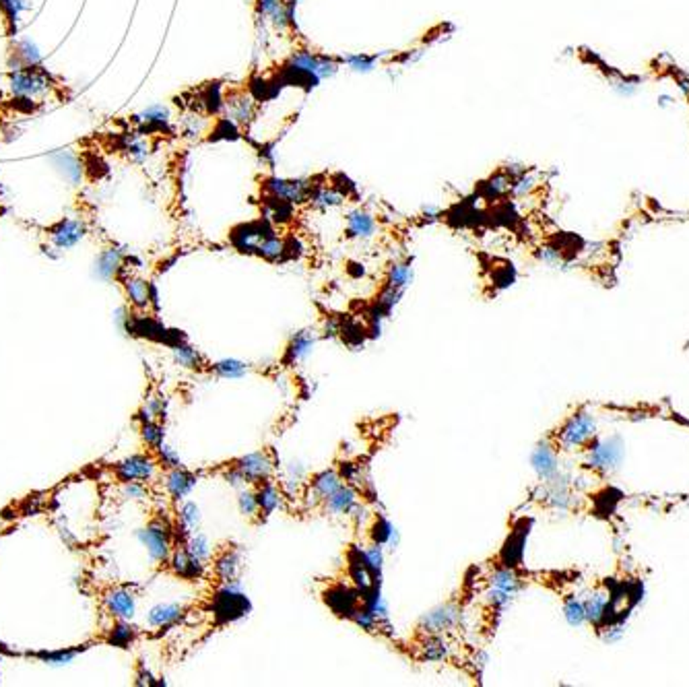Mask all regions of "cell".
I'll return each instance as SVG.
<instances>
[{
	"mask_svg": "<svg viewBox=\"0 0 689 687\" xmlns=\"http://www.w3.org/2000/svg\"><path fill=\"white\" fill-rule=\"evenodd\" d=\"M221 100H223V112L225 118H230L231 122L237 126V130L248 132L250 126L254 124L256 116H258V100L252 95V91L246 85H228L221 91Z\"/></svg>",
	"mask_w": 689,
	"mask_h": 687,
	"instance_id": "6da1fadb",
	"label": "cell"
},
{
	"mask_svg": "<svg viewBox=\"0 0 689 687\" xmlns=\"http://www.w3.org/2000/svg\"><path fill=\"white\" fill-rule=\"evenodd\" d=\"M314 184H316V175H310V177L269 175V177H262L260 190H262V196H271V198L289 203L293 207H301V205H308Z\"/></svg>",
	"mask_w": 689,
	"mask_h": 687,
	"instance_id": "7a4b0ae2",
	"label": "cell"
},
{
	"mask_svg": "<svg viewBox=\"0 0 689 687\" xmlns=\"http://www.w3.org/2000/svg\"><path fill=\"white\" fill-rule=\"evenodd\" d=\"M594 417L580 409L560 425V429L553 434V442L560 450H582L594 438Z\"/></svg>",
	"mask_w": 689,
	"mask_h": 687,
	"instance_id": "3957f363",
	"label": "cell"
},
{
	"mask_svg": "<svg viewBox=\"0 0 689 687\" xmlns=\"http://www.w3.org/2000/svg\"><path fill=\"white\" fill-rule=\"evenodd\" d=\"M213 617L217 624L228 626L241 617H246L252 609L250 599L241 592L239 582H230L221 584V588L213 597Z\"/></svg>",
	"mask_w": 689,
	"mask_h": 687,
	"instance_id": "277c9868",
	"label": "cell"
},
{
	"mask_svg": "<svg viewBox=\"0 0 689 687\" xmlns=\"http://www.w3.org/2000/svg\"><path fill=\"white\" fill-rule=\"evenodd\" d=\"M526 172L524 166H500L496 172H491L485 180H481L477 184V194L487 200V203H498V200H504L510 196L512 192V186H514V180H516L520 173Z\"/></svg>",
	"mask_w": 689,
	"mask_h": 687,
	"instance_id": "5b68a950",
	"label": "cell"
},
{
	"mask_svg": "<svg viewBox=\"0 0 689 687\" xmlns=\"http://www.w3.org/2000/svg\"><path fill=\"white\" fill-rule=\"evenodd\" d=\"M231 464L235 468L241 471V475L246 477L248 485H256L260 481H267V479H275V473H277V460L273 457L271 450H256V452H250L246 457L235 458L231 460Z\"/></svg>",
	"mask_w": 689,
	"mask_h": 687,
	"instance_id": "8992f818",
	"label": "cell"
},
{
	"mask_svg": "<svg viewBox=\"0 0 689 687\" xmlns=\"http://www.w3.org/2000/svg\"><path fill=\"white\" fill-rule=\"evenodd\" d=\"M343 485V477L339 471L335 468H326V471H320L316 473L306 485H303V491H301V500L306 504V508H320L322 502L333 493L337 491L339 487Z\"/></svg>",
	"mask_w": 689,
	"mask_h": 687,
	"instance_id": "52a82bcc",
	"label": "cell"
},
{
	"mask_svg": "<svg viewBox=\"0 0 689 687\" xmlns=\"http://www.w3.org/2000/svg\"><path fill=\"white\" fill-rule=\"evenodd\" d=\"M172 526L164 520H153L147 528L138 530V541L147 547L151 560L168 562L172 555Z\"/></svg>",
	"mask_w": 689,
	"mask_h": 687,
	"instance_id": "ba28073f",
	"label": "cell"
},
{
	"mask_svg": "<svg viewBox=\"0 0 689 687\" xmlns=\"http://www.w3.org/2000/svg\"><path fill=\"white\" fill-rule=\"evenodd\" d=\"M271 233H275V228L271 226L269 219L262 217V219H256V221H250V223H241V226L231 229L230 242L237 252L256 256V250H258L260 242L267 235H271Z\"/></svg>",
	"mask_w": 689,
	"mask_h": 687,
	"instance_id": "9c48e42d",
	"label": "cell"
},
{
	"mask_svg": "<svg viewBox=\"0 0 689 687\" xmlns=\"http://www.w3.org/2000/svg\"><path fill=\"white\" fill-rule=\"evenodd\" d=\"M347 578L351 580V584L361 592H370L374 586L382 584V576L372 570L370 562L365 560V553L361 547L353 545L347 553Z\"/></svg>",
	"mask_w": 689,
	"mask_h": 687,
	"instance_id": "30bf717a",
	"label": "cell"
},
{
	"mask_svg": "<svg viewBox=\"0 0 689 687\" xmlns=\"http://www.w3.org/2000/svg\"><path fill=\"white\" fill-rule=\"evenodd\" d=\"M322 599L326 603V607L341 619H349L353 617L355 609L361 605V592L351 584H344V582H335L331 584L324 592H322Z\"/></svg>",
	"mask_w": 689,
	"mask_h": 687,
	"instance_id": "8fae6325",
	"label": "cell"
},
{
	"mask_svg": "<svg viewBox=\"0 0 689 687\" xmlns=\"http://www.w3.org/2000/svg\"><path fill=\"white\" fill-rule=\"evenodd\" d=\"M460 607L454 603H446L440 605L436 609H431L429 613H425L419 624L417 630L419 633H446V631L457 630L460 626Z\"/></svg>",
	"mask_w": 689,
	"mask_h": 687,
	"instance_id": "7c38bea8",
	"label": "cell"
},
{
	"mask_svg": "<svg viewBox=\"0 0 689 687\" xmlns=\"http://www.w3.org/2000/svg\"><path fill=\"white\" fill-rule=\"evenodd\" d=\"M528 526L530 520H520L516 526L510 530L502 551H500V564L508 568H518L524 560V545L528 537Z\"/></svg>",
	"mask_w": 689,
	"mask_h": 687,
	"instance_id": "4fadbf2b",
	"label": "cell"
},
{
	"mask_svg": "<svg viewBox=\"0 0 689 687\" xmlns=\"http://www.w3.org/2000/svg\"><path fill=\"white\" fill-rule=\"evenodd\" d=\"M530 462H532V468L537 471V475L543 479V481H549L557 475V464H560V448L553 440L545 438L534 450H532V457H530Z\"/></svg>",
	"mask_w": 689,
	"mask_h": 687,
	"instance_id": "5bb4252c",
	"label": "cell"
},
{
	"mask_svg": "<svg viewBox=\"0 0 689 687\" xmlns=\"http://www.w3.org/2000/svg\"><path fill=\"white\" fill-rule=\"evenodd\" d=\"M378 233V221L367 209H353L344 215V237L372 239Z\"/></svg>",
	"mask_w": 689,
	"mask_h": 687,
	"instance_id": "9a60e30c",
	"label": "cell"
},
{
	"mask_svg": "<svg viewBox=\"0 0 689 687\" xmlns=\"http://www.w3.org/2000/svg\"><path fill=\"white\" fill-rule=\"evenodd\" d=\"M213 574L221 584L239 582L241 574V551L233 545H228L213 558Z\"/></svg>",
	"mask_w": 689,
	"mask_h": 687,
	"instance_id": "2e32d148",
	"label": "cell"
},
{
	"mask_svg": "<svg viewBox=\"0 0 689 687\" xmlns=\"http://www.w3.org/2000/svg\"><path fill=\"white\" fill-rule=\"evenodd\" d=\"M359 504V491L357 487H353L351 483H343L337 491H333L324 502H322V512L333 518L339 516H349L353 512V508Z\"/></svg>",
	"mask_w": 689,
	"mask_h": 687,
	"instance_id": "e0dca14e",
	"label": "cell"
},
{
	"mask_svg": "<svg viewBox=\"0 0 689 687\" xmlns=\"http://www.w3.org/2000/svg\"><path fill=\"white\" fill-rule=\"evenodd\" d=\"M452 646L444 633H423L421 642L417 644V658L421 663H442L450 658Z\"/></svg>",
	"mask_w": 689,
	"mask_h": 687,
	"instance_id": "ac0fdd59",
	"label": "cell"
},
{
	"mask_svg": "<svg viewBox=\"0 0 689 687\" xmlns=\"http://www.w3.org/2000/svg\"><path fill=\"white\" fill-rule=\"evenodd\" d=\"M134 122L138 124L141 134H155V132L172 134V116L170 110L164 106H151L149 110L134 116Z\"/></svg>",
	"mask_w": 689,
	"mask_h": 687,
	"instance_id": "d6986e66",
	"label": "cell"
},
{
	"mask_svg": "<svg viewBox=\"0 0 689 687\" xmlns=\"http://www.w3.org/2000/svg\"><path fill=\"white\" fill-rule=\"evenodd\" d=\"M254 491H256V500H258V508H260V520L275 514L281 508L283 498H285L283 489L277 485L275 479H267V481L256 483Z\"/></svg>",
	"mask_w": 689,
	"mask_h": 687,
	"instance_id": "ffe728a7",
	"label": "cell"
},
{
	"mask_svg": "<svg viewBox=\"0 0 689 687\" xmlns=\"http://www.w3.org/2000/svg\"><path fill=\"white\" fill-rule=\"evenodd\" d=\"M122 481H149L155 475V462L147 457H130L116 464Z\"/></svg>",
	"mask_w": 689,
	"mask_h": 687,
	"instance_id": "44dd1931",
	"label": "cell"
},
{
	"mask_svg": "<svg viewBox=\"0 0 689 687\" xmlns=\"http://www.w3.org/2000/svg\"><path fill=\"white\" fill-rule=\"evenodd\" d=\"M170 564H172L173 572L182 576V578H186V580H200L205 576V570H207V564L192 558L190 551L186 549V545H180L173 551L170 555Z\"/></svg>",
	"mask_w": 689,
	"mask_h": 687,
	"instance_id": "7402d4cb",
	"label": "cell"
},
{
	"mask_svg": "<svg viewBox=\"0 0 689 687\" xmlns=\"http://www.w3.org/2000/svg\"><path fill=\"white\" fill-rule=\"evenodd\" d=\"M316 341H318V335L314 331H299L291 337L289 341L287 349H285V357H283V363L287 365H295L303 359H308V355L314 351L316 347Z\"/></svg>",
	"mask_w": 689,
	"mask_h": 687,
	"instance_id": "603a6c76",
	"label": "cell"
},
{
	"mask_svg": "<svg viewBox=\"0 0 689 687\" xmlns=\"http://www.w3.org/2000/svg\"><path fill=\"white\" fill-rule=\"evenodd\" d=\"M367 535H370V543H378L382 547L388 545L390 549H395L399 545V530L384 514L372 516V522L367 526Z\"/></svg>",
	"mask_w": 689,
	"mask_h": 687,
	"instance_id": "cb8c5ba5",
	"label": "cell"
},
{
	"mask_svg": "<svg viewBox=\"0 0 689 687\" xmlns=\"http://www.w3.org/2000/svg\"><path fill=\"white\" fill-rule=\"evenodd\" d=\"M196 483H198V477H196L194 473L182 468V466L172 468V471L168 473V477H166V487H168L170 496H172L175 502L184 500V498L194 489Z\"/></svg>",
	"mask_w": 689,
	"mask_h": 687,
	"instance_id": "d4e9b609",
	"label": "cell"
},
{
	"mask_svg": "<svg viewBox=\"0 0 689 687\" xmlns=\"http://www.w3.org/2000/svg\"><path fill=\"white\" fill-rule=\"evenodd\" d=\"M106 605H108L110 613L118 619H132L134 611H136V601H134L132 592H128L124 588L110 590L106 594Z\"/></svg>",
	"mask_w": 689,
	"mask_h": 687,
	"instance_id": "484cf974",
	"label": "cell"
},
{
	"mask_svg": "<svg viewBox=\"0 0 689 687\" xmlns=\"http://www.w3.org/2000/svg\"><path fill=\"white\" fill-rule=\"evenodd\" d=\"M184 613H186V607L180 603H159L149 611L147 624L151 628H166V626L175 624Z\"/></svg>",
	"mask_w": 689,
	"mask_h": 687,
	"instance_id": "4316f807",
	"label": "cell"
},
{
	"mask_svg": "<svg viewBox=\"0 0 689 687\" xmlns=\"http://www.w3.org/2000/svg\"><path fill=\"white\" fill-rule=\"evenodd\" d=\"M172 351L175 363L182 365V368H186V370H194V372L198 370V372H200V370L207 368V359H205V355H203L198 349L190 347L186 341L173 345Z\"/></svg>",
	"mask_w": 689,
	"mask_h": 687,
	"instance_id": "83f0119b",
	"label": "cell"
},
{
	"mask_svg": "<svg viewBox=\"0 0 689 687\" xmlns=\"http://www.w3.org/2000/svg\"><path fill=\"white\" fill-rule=\"evenodd\" d=\"M83 233H85L83 223L72 221V219H64L52 229V242L56 244L58 248H72L83 237Z\"/></svg>",
	"mask_w": 689,
	"mask_h": 687,
	"instance_id": "f1b7e54d",
	"label": "cell"
},
{
	"mask_svg": "<svg viewBox=\"0 0 689 687\" xmlns=\"http://www.w3.org/2000/svg\"><path fill=\"white\" fill-rule=\"evenodd\" d=\"M489 586H496L508 594H516L518 590L522 588V578L518 576L516 568H508V566H498L493 574L489 576Z\"/></svg>",
	"mask_w": 689,
	"mask_h": 687,
	"instance_id": "f546056e",
	"label": "cell"
},
{
	"mask_svg": "<svg viewBox=\"0 0 689 687\" xmlns=\"http://www.w3.org/2000/svg\"><path fill=\"white\" fill-rule=\"evenodd\" d=\"M124 289H126V295L128 299L132 301L134 308L143 310L151 303V285L138 277H128L124 281Z\"/></svg>",
	"mask_w": 689,
	"mask_h": 687,
	"instance_id": "4dcf8cb0",
	"label": "cell"
},
{
	"mask_svg": "<svg viewBox=\"0 0 689 687\" xmlns=\"http://www.w3.org/2000/svg\"><path fill=\"white\" fill-rule=\"evenodd\" d=\"M177 520H180L177 528H182V539H184V545H186L188 537L192 532H196V528L200 524V508L194 502H184L182 508H180Z\"/></svg>",
	"mask_w": 689,
	"mask_h": 687,
	"instance_id": "1f68e13d",
	"label": "cell"
},
{
	"mask_svg": "<svg viewBox=\"0 0 689 687\" xmlns=\"http://www.w3.org/2000/svg\"><path fill=\"white\" fill-rule=\"evenodd\" d=\"M411 279H413V269L409 262L404 260H395L388 264V271H386V277H384V283L386 285L399 287V289H406L411 285Z\"/></svg>",
	"mask_w": 689,
	"mask_h": 687,
	"instance_id": "d6a6232c",
	"label": "cell"
},
{
	"mask_svg": "<svg viewBox=\"0 0 689 687\" xmlns=\"http://www.w3.org/2000/svg\"><path fill=\"white\" fill-rule=\"evenodd\" d=\"M217 378L223 380H239L248 374V363L239 361V359H221L217 363H213L209 368Z\"/></svg>",
	"mask_w": 689,
	"mask_h": 687,
	"instance_id": "836d02e7",
	"label": "cell"
},
{
	"mask_svg": "<svg viewBox=\"0 0 689 687\" xmlns=\"http://www.w3.org/2000/svg\"><path fill=\"white\" fill-rule=\"evenodd\" d=\"M186 549L190 551L192 558H196L198 562L203 564H209L213 560V547L209 543V537L207 535H200V532H192L186 541Z\"/></svg>",
	"mask_w": 689,
	"mask_h": 687,
	"instance_id": "e575fe53",
	"label": "cell"
},
{
	"mask_svg": "<svg viewBox=\"0 0 689 687\" xmlns=\"http://www.w3.org/2000/svg\"><path fill=\"white\" fill-rule=\"evenodd\" d=\"M122 269V252L116 250V248H110V250H104L97 258V275L104 277V279H112L116 273Z\"/></svg>",
	"mask_w": 689,
	"mask_h": 687,
	"instance_id": "d590c367",
	"label": "cell"
},
{
	"mask_svg": "<svg viewBox=\"0 0 689 687\" xmlns=\"http://www.w3.org/2000/svg\"><path fill=\"white\" fill-rule=\"evenodd\" d=\"M237 508L239 514L248 520H260V508H258V500H256V491L250 489L248 485L237 489Z\"/></svg>",
	"mask_w": 689,
	"mask_h": 687,
	"instance_id": "8d00e7d4",
	"label": "cell"
},
{
	"mask_svg": "<svg viewBox=\"0 0 689 687\" xmlns=\"http://www.w3.org/2000/svg\"><path fill=\"white\" fill-rule=\"evenodd\" d=\"M564 613L570 626H582L586 622V613H584V603L578 601L576 597H566L564 601Z\"/></svg>",
	"mask_w": 689,
	"mask_h": 687,
	"instance_id": "74e56055",
	"label": "cell"
},
{
	"mask_svg": "<svg viewBox=\"0 0 689 687\" xmlns=\"http://www.w3.org/2000/svg\"><path fill=\"white\" fill-rule=\"evenodd\" d=\"M132 638H134V628H132L126 619H120V622L116 624L112 635H110V642H112L114 646L126 648V646L132 642Z\"/></svg>",
	"mask_w": 689,
	"mask_h": 687,
	"instance_id": "f35d334b",
	"label": "cell"
},
{
	"mask_svg": "<svg viewBox=\"0 0 689 687\" xmlns=\"http://www.w3.org/2000/svg\"><path fill=\"white\" fill-rule=\"evenodd\" d=\"M143 440L149 446L157 448L164 442V429H161V425H157L155 421H143Z\"/></svg>",
	"mask_w": 689,
	"mask_h": 687,
	"instance_id": "ab89813d",
	"label": "cell"
},
{
	"mask_svg": "<svg viewBox=\"0 0 689 687\" xmlns=\"http://www.w3.org/2000/svg\"><path fill=\"white\" fill-rule=\"evenodd\" d=\"M281 0H254L252 2V10H254V19H256V23H260V21H269V17H271V13L277 8V4H279Z\"/></svg>",
	"mask_w": 689,
	"mask_h": 687,
	"instance_id": "60d3db41",
	"label": "cell"
},
{
	"mask_svg": "<svg viewBox=\"0 0 689 687\" xmlns=\"http://www.w3.org/2000/svg\"><path fill=\"white\" fill-rule=\"evenodd\" d=\"M161 409H164L161 399H159V397H151V399H147L145 406L141 409L138 417H141L143 421H153V419L161 413Z\"/></svg>",
	"mask_w": 689,
	"mask_h": 687,
	"instance_id": "b9f144b4",
	"label": "cell"
},
{
	"mask_svg": "<svg viewBox=\"0 0 689 687\" xmlns=\"http://www.w3.org/2000/svg\"><path fill=\"white\" fill-rule=\"evenodd\" d=\"M223 479L230 483L233 489H241V487H246V485H248V481H246V477L241 475V471H239V468H235L231 462L228 464L225 473H223Z\"/></svg>",
	"mask_w": 689,
	"mask_h": 687,
	"instance_id": "7bdbcfd3",
	"label": "cell"
},
{
	"mask_svg": "<svg viewBox=\"0 0 689 687\" xmlns=\"http://www.w3.org/2000/svg\"><path fill=\"white\" fill-rule=\"evenodd\" d=\"M145 485L141 481H124V487H122V496L124 498H130V500H143L145 498Z\"/></svg>",
	"mask_w": 689,
	"mask_h": 687,
	"instance_id": "ee69618b",
	"label": "cell"
},
{
	"mask_svg": "<svg viewBox=\"0 0 689 687\" xmlns=\"http://www.w3.org/2000/svg\"><path fill=\"white\" fill-rule=\"evenodd\" d=\"M157 452H159V457H161V460H164L166 466H170V468L180 466V457H177V452L173 450L172 446H168L166 442H161V444L157 446Z\"/></svg>",
	"mask_w": 689,
	"mask_h": 687,
	"instance_id": "f6af8a7d",
	"label": "cell"
},
{
	"mask_svg": "<svg viewBox=\"0 0 689 687\" xmlns=\"http://www.w3.org/2000/svg\"><path fill=\"white\" fill-rule=\"evenodd\" d=\"M0 6L6 13L8 21H15L17 23V17H19V10L23 8V2L21 0H0Z\"/></svg>",
	"mask_w": 689,
	"mask_h": 687,
	"instance_id": "bcb514c9",
	"label": "cell"
},
{
	"mask_svg": "<svg viewBox=\"0 0 689 687\" xmlns=\"http://www.w3.org/2000/svg\"><path fill=\"white\" fill-rule=\"evenodd\" d=\"M42 658L54 663V665H64L74 658V652H56V654H42Z\"/></svg>",
	"mask_w": 689,
	"mask_h": 687,
	"instance_id": "7dc6e473",
	"label": "cell"
},
{
	"mask_svg": "<svg viewBox=\"0 0 689 687\" xmlns=\"http://www.w3.org/2000/svg\"><path fill=\"white\" fill-rule=\"evenodd\" d=\"M287 2H297V0H287Z\"/></svg>",
	"mask_w": 689,
	"mask_h": 687,
	"instance_id": "c3c4849f",
	"label": "cell"
}]
</instances>
